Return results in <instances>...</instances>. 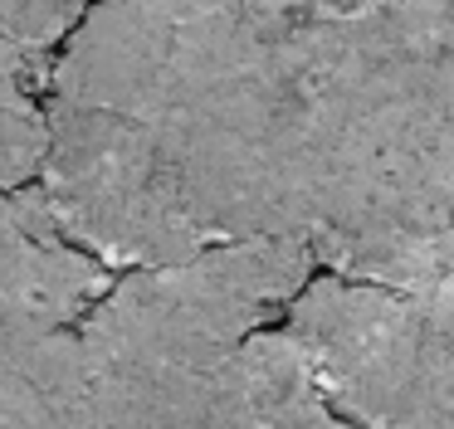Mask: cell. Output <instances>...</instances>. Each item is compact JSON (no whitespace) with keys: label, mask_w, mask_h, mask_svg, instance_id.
<instances>
[{"label":"cell","mask_w":454,"mask_h":429,"mask_svg":"<svg viewBox=\"0 0 454 429\" xmlns=\"http://www.w3.org/2000/svg\"><path fill=\"white\" fill-rule=\"evenodd\" d=\"M313 278V254L298 239L215 244L196 259L128 269L74 327L89 370L186 366L235 351L264 332Z\"/></svg>","instance_id":"3957f363"},{"label":"cell","mask_w":454,"mask_h":429,"mask_svg":"<svg viewBox=\"0 0 454 429\" xmlns=\"http://www.w3.org/2000/svg\"><path fill=\"white\" fill-rule=\"evenodd\" d=\"M93 0H0V39L54 54Z\"/></svg>","instance_id":"52a82bcc"},{"label":"cell","mask_w":454,"mask_h":429,"mask_svg":"<svg viewBox=\"0 0 454 429\" xmlns=\"http://www.w3.org/2000/svg\"><path fill=\"white\" fill-rule=\"evenodd\" d=\"M54 54L0 39V191H20L44 161V88Z\"/></svg>","instance_id":"8992f818"},{"label":"cell","mask_w":454,"mask_h":429,"mask_svg":"<svg viewBox=\"0 0 454 429\" xmlns=\"http://www.w3.org/2000/svg\"><path fill=\"white\" fill-rule=\"evenodd\" d=\"M113 273L64 239L40 185L0 191V337L74 332Z\"/></svg>","instance_id":"5b68a950"},{"label":"cell","mask_w":454,"mask_h":429,"mask_svg":"<svg viewBox=\"0 0 454 429\" xmlns=\"http://www.w3.org/2000/svg\"><path fill=\"white\" fill-rule=\"evenodd\" d=\"M303 132V244L333 278L454 288L450 0H239Z\"/></svg>","instance_id":"6da1fadb"},{"label":"cell","mask_w":454,"mask_h":429,"mask_svg":"<svg viewBox=\"0 0 454 429\" xmlns=\"http://www.w3.org/2000/svg\"><path fill=\"white\" fill-rule=\"evenodd\" d=\"M454 288L395 292L352 278H308L284 308L313 386L347 429H450Z\"/></svg>","instance_id":"7a4b0ae2"},{"label":"cell","mask_w":454,"mask_h":429,"mask_svg":"<svg viewBox=\"0 0 454 429\" xmlns=\"http://www.w3.org/2000/svg\"><path fill=\"white\" fill-rule=\"evenodd\" d=\"M69 429H347L284 327L186 366H83Z\"/></svg>","instance_id":"277c9868"}]
</instances>
